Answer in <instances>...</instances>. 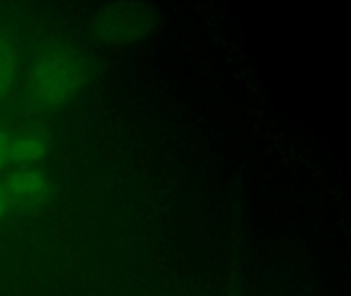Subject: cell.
<instances>
[{
  "mask_svg": "<svg viewBox=\"0 0 351 296\" xmlns=\"http://www.w3.org/2000/svg\"><path fill=\"white\" fill-rule=\"evenodd\" d=\"M86 80L84 58L72 47H51L31 66L29 91L37 105L58 109L74 101Z\"/></svg>",
  "mask_w": 351,
  "mask_h": 296,
  "instance_id": "cell-1",
  "label": "cell"
},
{
  "mask_svg": "<svg viewBox=\"0 0 351 296\" xmlns=\"http://www.w3.org/2000/svg\"><path fill=\"white\" fill-rule=\"evenodd\" d=\"M97 21V31L103 39L128 41L142 37L146 31V16L140 14V8L136 6H115L103 10Z\"/></svg>",
  "mask_w": 351,
  "mask_h": 296,
  "instance_id": "cell-2",
  "label": "cell"
},
{
  "mask_svg": "<svg viewBox=\"0 0 351 296\" xmlns=\"http://www.w3.org/2000/svg\"><path fill=\"white\" fill-rule=\"evenodd\" d=\"M8 202L14 206H33L39 204L49 194V179L37 169H16L4 181Z\"/></svg>",
  "mask_w": 351,
  "mask_h": 296,
  "instance_id": "cell-3",
  "label": "cell"
},
{
  "mask_svg": "<svg viewBox=\"0 0 351 296\" xmlns=\"http://www.w3.org/2000/svg\"><path fill=\"white\" fill-rule=\"evenodd\" d=\"M45 152H47V142L39 134L10 136V163L21 165V169L41 161Z\"/></svg>",
  "mask_w": 351,
  "mask_h": 296,
  "instance_id": "cell-4",
  "label": "cell"
},
{
  "mask_svg": "<svg viewBox=\"0 0 351 296\" xmlns=\"http://www.w3.org/2000/svg\"><path fill=\"white\" fill-rule=\"evenodd\" d=\"M16 70H19L16 49L8 37L0 35V101L10 93L16 80Z\"/></svg>",
  "mask_w": 351,
  "mask_h": 296,
  "instance_id": "cell-5",
  "label": "cell"
},
{
  "mask_svg": "<svg viewBox=\"0 0 351 296\" xmlns=\"http://www.w3.org/2000/svg\"><path fill=\"white\" fill-rule=\"evenodd\" d=\"M10 136L12 134L0 130V171L10 163Z\"/></svg>",
  "mask_w": 351,
  "mask_h": 296,
  "instance_id": "cell-6",
  "label": "cell"
},
{
  "mask_svg": "<svg viewBox=\"0 0 351 296\" xmlns=\"http://www.w3.org/2000/svg\"><path fill=\"white\" fill-rule=\"evenodd\" d=\"M8 206H10V202H8V196H6L4 183H0V220H2V216L6 214Z\"/></svg>",
  "mask_w": 351,
  "mask_h": 296,
  "instance_id": "cell-7",
  "label": "cell"
}]
</instances>
